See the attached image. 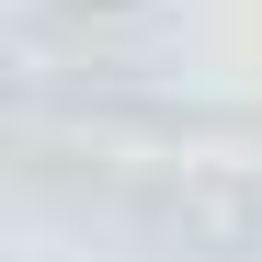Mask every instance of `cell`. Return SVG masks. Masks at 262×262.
<instances>
[{"label": "cell", "mask_w": 262, "mask_h": 262, "mask_svg": "<svg viewBox=\"0 0 262 262\" xmlns=\"http://www.w3.org/2000/svg\"><path fill=\"white\" fill-rule=\"evenodd\" d=\"M92 12H114V0H92Z\"/></svg>", "instance_id": "6da1fadb"}]
</instances>
